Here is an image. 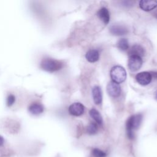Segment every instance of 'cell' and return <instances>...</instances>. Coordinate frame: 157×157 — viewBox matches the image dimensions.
<instances>
[{"label":"cell","mask_w":157,"mask_h":157,"mask_svg":"<svg viewBox=\"0 0 157 157\" xmlns=\"http://www.w3.org/2000/svg\"><path fill=\"white\" fill-rule=\"evenodd\" d=\"M139 7L144 11H150L157 7V1L142 0L139 2Z\"/></svg>","instance_id":"cell-9"},{"label":"cell","mask_w":157,"mask_h":157,"mask_svg":"<svg viewBox=\"0 0 157 157\" xmlns=\"http://www.w3.org/2000/svg\"><path fill=\"white\" fill-rule=\"evenodd\" d=\"M63 63L59 60L52 58H45L40 63V67L48 72H53L61 69Z\"/></svg>","instance_id":"cell-2"},{"label":"cell","mask_w":157,"mask_h":157,"mask_svg":"<svg viewBox=\"0 0 157 157\" xmlns=\"http://www.w3.org/2000/svg\"><path fill=\"white\" fill-rule=\"evenodd\" d=\"M90 115L94 120V121L99 124H102V118L99 112L95 109H91L90 112Z\"/></svg>","instance_id":"cell-15"},{"label":"cell","mask_w":157,"mask_h":157,"mask_svg":"<svg viewBox=\"0 0 157 157\" xmlns=\"http://www.w3.org/2000/svg\"><path fill=\"white\" fill-rule=\"evenodd\" d=\"M44 107L40 103H33L29 107V111L33 115H39L44 112Z\"/></svg>","instance_id":"cell-14"},{"label":"cell","mask_w":157,"mask_h":157,"mask_svg":"<svg viewBox=\"0 0 157 157\" xmlns=\"http://www.w3.org/2000/svg\"><path fill=\"white\" fill-rule=\"evenodd\" d=\"M155 97H156V99H157V93H156V96H155Z\"/></svg>","instance_id":"cell-21"},{"label":"cell","mask_w":157,"mask_h":157,"mask_svg":"<svg viewBox=\"0 0 157 157\" xmlns=\"http://www.w3.org/2000/svg\"><path fill=\"white\" fill-rule=\"evenodd\" d=\"M136 79L140 85H147L151 82L152 80V76L150 72H141L136 75Z\"/></svg>","instance_id":"cell-5"},{"label":"cell","mask_w":157,"mask_h":157,"mask_svg":"<svg viewBox=\"0 0 157 157\" xmlns=\"http://www.w3.org/2000/svg\"><path fill=\"white\" fill-rule=\"evenodd\" d=\"M86 60L90 63L97 61L99 58V53L97 50H90L85 55Z\"/></svg>","instance_id":"cell-13"},{"label":"cell","mask_w":157,"mask_h":157,"mask_svg":"<svg viewBox=\"0 0 157 157\" xmlns=\"http://www.w3.org/2000/svg\"><path fill=\"white\" fill-rule=\"evenodd\" d=\"M144 48L138 44H136L133 45L129 51V56H137L139 57H142L144 55Z\"/></svg>","instance_id":"cell-10"},{"label":"cell","mask_w":157,"mask_h":157,"mask_svg":"<svg viewBox=\"0 0 157 157\" xmlns=\"http://www.w3.org/2000/svg\"><path fill=\"white\" fill-rule=\"evenodd\" d=\"M85 107L80 102H75L71 104L69 107V112L74 116H80L84 112Z\"/></svg>","instance_id":"cell-7"},{"label":"cell","mask_w":157,"mask_h":157,"mask_svg":"<svg viewBox=\"0 0 157 157\" xmlns=\"http://www.w3.org/2000/svg\"><path fill=\"white\" fill-rule=\"evenodd\" d=\"M142 120V115L141 113L133 115L127 120L126 123V129L127 136L129 139H133L134 138V131L139 127Z\"/></svg>","instance_id":"cell-1"},{"label":"cell","mask_w":157,"mask_h":157,"mask_svg":"<svg viewBox=\"0 0 157 157\" xmlns=\"http://www.w3.org/2000/svg\"><path fill=\"white\" fill-rule=\"evenodd\" d=\"M92 155L94 157H105L107 156L104 151L98 148H94L92 150Z\"/></svg>","instance_id":"cell-18"},{"label":"cell","mask_w":157,"mask_h":157,"mask_svg":"<svg viewBox=\"0 0 157 157\" xmlns=\"http://www.w3.org/2000/svg\"><path fill=\"white\" fill-rule=\"evenodd\" d=\"M98 131L97 124L93 122L90 123L86 127V132L90 135L95 134Z\"/></svg>","instance_id":"cell-17"},{"label":"cell","mask_w":157,"mask_h":157,"mask_svg":"<svg viewBox=\"0 0 157 157\" xmlns=\"http://www.w3.org/2000/svg\"><path fill=\"white\" fill-rule=\"evenodd\" d=\"M110 77L113 82L117 83L123 82L126 78V72L125 69L120 66L113 67L110 71Z\"/></svg>","instance_id":"cell-3"},{"label":"cell","mask_w":157,"mask_h":157,"mask_svg":"<svg viewBox=\"0 0 157 157\" xmlns=\"http://www.w3.org/2000/svg\"><path fill=\"white\" fill-rule=\"evenodd\" d=\"M107 91L109 96L113 98H117L120 94L121 88L118 83L112 81L108 83L107 86Z\"/></svg>","instance_id":"cell-6"},{"label":"cell","mask_w":157,"mask_h":157,"mask_svg":"<svg viewBox=\"0 0 157 157\" xmlns=\"http://www.w3.org/2000/svg\"><path fill=\"white\" fill-rule=\"evenodd\" d=\"M4 138L1 136H0V146H2L4 144Z\"/></svg>","instance_id":"cell-20"},{"label":"cell","mask_w":157,"mask_h":157,"mask_svg":"<svg viewBox=\"0 0 157 157\" xmlns=\"http://www.w3.org/2000/svg\"><path fill=\"white\" fill-rule=\"evenodd\" d=\"M92 94H93V98L94 103L96 104H100L102 102V92L101 88L96 86L93 88L92 90Z\"/></svg>","instance_id":"cell-12"},{"label":"cell","mask_w":157,"mask_h":157,"mask_svg":"<svg viewBox=\"0 0 157 157\" xmlns=\"http://www.w3.org/2000/svg\"><path fill=\"white\" fill-rule=\"evenodd\" d=\"M110 32L115 36H123L128 33V29L122 25H113L110 28Z\"/></svg>","instance_id":"cell-8"},{"label":"cell","mask_w":157,"mask_h":157,"mask_svg":"<svg viewBox=\"0 0 157 157\" xmlns=\"http://www.w3.org/2000/svg\"><path fill=\"white\" fill-rule=\"evenodd\" d=\"M142 65V60L141 57L137 56H129L128 59V67L129 69L132 71L139 70Z\"/></svg>","instance_id":"cell-4"},{"label":"cell","mask_w":157,"mask_h":157,"mask_svg":"<svg viewBox=\"0 0 157 157\" xmlns=\"http://www.w3.org/2000/svg\"><path fill=\"white\" fill-rule=\"evenodd\" d=\"M117 47L121 51H125L129 48V42L126 39L122 38L117 44Z\"/></svg>","instance_id":"cell-16"},{"label":"cell","mask_w":157,"mask_h":157,"mask_svg":"<svg viewBox=\"0 0 157 157\" xmlns=\"http://www.w3.org/2000/svg\"><path fill=\"white\" fill-rule=\"evenodd\" d=\"M15 101V96H14L13 94H10L8 96L7 98V105H8L9 107L12 106V105L14 104Z\"/></svg>","instance_id":"cell-19"},{"label":"cell","mask_w":157,"mask_h":157,"mask_svg":"<svg viewBox=\"0 0 157 157\" xmlns=\"http://www.w3.org/2000/svg\"><path fill=\"white\" fill-rule=\"evenodd\" d=\"M98 17L104 22V24H107L110 20V13L107 9L105 7H102L100 9L98 13Z\"/></svg>","instance_id":"cell-11"}]
</instances>
